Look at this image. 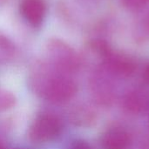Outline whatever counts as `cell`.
Masks as SVG:
<instances>
[{
    "label": "cell",
    "mask_w": 149,
    "mask_h": 149,
    "mask_svg": "<svg viewBox=\"0 0 149 149\" xmlns=\"http://www.w3.org/2000/svg\"><path fill=\"white\" fill-rule=\"evenodd\" d=\"M31 81L38 94L55 103L70 100L77 91L75 83L52 65L39 66L33 73Z\"/></svg>",
    "instance_id": "6da1fadb"
},
{
    "label": "cell",
    "mask_w": 149,
    "mask_h": 149,
    "mask_svg": "<svg viewBox=\"0 0 149 149\" xmlns=\"http://www.w3.org/2000/svg\"><path fill=\"white\" fill-rule=\"evenodd\" d=\"M47 54L52 66L62 73L75 72L79 66V58L76 52L65 41L52 38L46 46Z\"/></svg>",
    "instance_id": "7a4b0ae2"
},
{
    "label": "cell",
    "mask_w": 149,
    "mask_h": 149,
    "mask_svg": "<svg viewBox=\"0 0 149 149\" xmlns=\"http://www.w3.org/2000/svg\"><path fill=\"white\" fill-rule=\"evenodd\" d=\"M61 131L59 120L53 115H42L37 118L29 129V137L35 142H46L55 139Z\"/></svg>",
    "instance_id": "3957f363"
},
{
    "label": "cell",
    "mask_w": 149,
    "mask_h": 149,
    "mask_svg": "<svg viewBox=\"0 0 149 149\" xmlns=\"http://www.w3.org/2000/svg\"><path fill=\"white\" fill-rule=\"evenodd\" d=\"M20 12L25 21L33 27L42 24L46 15V5L44 0H23Z\"/></svg>",
    "instance_id": "277c9868"
},
{
    "label": "cell",
    "mask_w": 149,
    "mask_h": 149,
    "mask_svg": "<svg viewBox=\"0 0 149 149\" xmlns=\"http://www.w3.org/2000/svg\"><path fill=\"white\" fill-rule=\"evenodd\" d=\"M102 56L105 58V63L107 68L118 75L127 76L134 70V65L130 58L121 54L113 53L109 48L102 54Z\"/></svg>",
    "instance_id": "5b68a950"
},
{
    "label": "cell",
    "mask_w": 149,
    "mask_h": 149,
    "mask_svg": "<svg viewBox=\"0 0 149 149\" xmlns=\"http://www.w3.org/2000/svg\"><path fill=\"white\" fill-rule=\"evenodd\" d=\"M101 143L104 149H129L130 138L123 129L112 128L104 134Z\"/></svg>",
    "instance_id": "8992f818"
},
{
    "label": "cell",
    "mask_w": 149,
    "mask_h": 149,
    "mask_svg": "<svg viewBox=\"0 0 149 149\" xmlns=\"http://www.w3.org/2000/svg\"><path fill=\"white\" fill-rule=\"evenodd\" d=\"M127 108L134 113H139L144 110L148 106V100L141 93L134 92L129 94L125 100Z\"/></svg>",
    "instance_id": "52a82bcc"
},
{
    "label": "cell",
    "mask_w": 149,
    "mask_h": 149,
    "mask_svg": "<svg viewBox=\"0 0 149 149\" xmlns=\"http://www.w3.org/2000/svg\"><path fill=\"white\" fill-rule=\"evenodd\" d=\"M16 48L12 41L5 35L0 33V63L10 61L15 55Z\"/></svg>",
    "instance_id": "ba28073f"
},
{
    "label": "cell",
    "mask_w": 149,
    "mask_h": 149,
    "mask_svg": "<svg viewBox=\"0 0 149 149\" xmlns=\"http://www.w3.org/2000/svg\"><path fill=\"white\" fill-rule=\"evenodd\" d=\"M15 104V97L12 93L0 90V111L11 108Z\"/></svg>",
    "instance_id": "9c48e42d"
},
{
    "label": "cell",
    "mask_w": 149,
    "mask_h": 149,
    "mask_svg": "<svg viewBox=\"0 0 149 149\" xmlns=\"http://www.w3.org/2000/svg\"><path fill=\"white\" fill-rule=\"evenodd\" d=\"M122 4L129 10H140L149 4V0H122Z\"/></svg>",
    "instance_id": "30bf717a"
},
{
    "label": "cell",
    "mask_w": 149,
    "mask_h": 149,
    "mask_svg": "<svg viewBox=\"0 0 149 149\" xmlns=\"http://www.w3.org/2000/svg\"><path fill=\"white\" fill-rule=\"evenodd\" d=\"M142 28L144 33L149 38V11L146 14L142 21Z\"/></svg>",
    "instance_id": "8fae6325"
},
{
    "label": "cell",
    "mask_w": 149,
    "mask_h": 149,
    "mask_svg": "<svg viewBox=\"0 0 149 149\" xmlns=\"http://www.w3.org/2000/svg\"><path fill=\"white\" fill-rule=\"evenodd\" d=\"M71 149H91L89 145L85 141H77L73 144Z\"/></svg>",
    "instance_id": "7c38bea8"
},
{
    "label": "cell",
    "mask_w": 149,
    "mask_h": 149,
    "mask_svg": "<svg viewBox=\"0 0 149 149\" xmlns=\"http://www.w3.org/2000/svg\"><path fill=\"white\" fill-rule=\"evenodd\" d=\"M144 79H145V80L149 84V65H148V67L145 69V72H144Z\"/></svg>",
    "instance_id": "4fadbf2b"
},
{
    "label": "cell",
    "mask_w": 149,
    "mask_h": 149,
    "mask_svg": "<svg viewBox=\"0 0 149 149\" xmlns=\"http://www.w3.org/2000/svg\"><path fill=\"white\" fill-rule=\"evenodd\" d=\"M6 1H7V0H0V6H1V5H3Z\"/></svg>",
    "instance_id": "5bb4252c"
},
{
    "label": "cell",
    "mask_w": 149,
    "mask_h": 149,
    "mask_svg": "<svg viewBox=\"0 0 149 149\" xmlns=\"http://www.w3.org/2000/svg\"><path fill=\"white\" fill-rule=\"evenodd\" d=\"M0 149H4V147H3V145L2 144L1 141H0Z\"/></svg>",
    "instance_id": "9a60e30c"
}]
</instances>
